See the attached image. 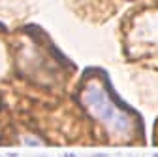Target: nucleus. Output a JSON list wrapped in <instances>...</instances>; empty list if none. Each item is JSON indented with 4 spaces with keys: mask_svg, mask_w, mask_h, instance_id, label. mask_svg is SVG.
Masks as SVG:
<instances>
[{
    "mask_svg": "<svg viewBox=\"0 0 158 157\" xmlns=\"http://www.w3.org/2000/svg\"><path fill=\"white\" fill-rule=\"evenodd\" d=\"M81 104L98 123L104 125V129L109 131L111 136H126L132 132V114L111 96L107 82L89 80L81 93Z\"/></svg>",
    "mask_w": 158,
    "mask_h": 157,
    "instance_id": "f257e3e1",
    "label": "nucleus"
},
{
    "mask_svg": "<svg viewBox=\"0 0 158 157\" xmlns=\"http://www.w3.org/2000/svg\"><path fill=\"white\" fill-rule=\"evenodd\" d=\"M92 157H107V155H104V153H96V155H92Z\"/></svg>",
    "mask_w": 158,
    "mask_h": 157,
    "instance_id": "f03ea898",
    "label": "nucleus"
},
{
    "mask_svg": "<svg viewBox=\"0 0 158 157\" xmlns=\"http://www.w3.org/2000/svg\"><path fill=\"white\" fill-rule=\"evenodd\" d=\"M64 157H75V153H66Z\"/></svg>",
    "mask_w": 158,
    "mask_h": 157,
    "instance_id": "7ed1b4c3",
    "label": "nucleus"
},
{
    "mask_svg": "<svg viewBox=\"0 0 158 157\" xmlns=\"http://www.w3.org/2000/svg\"><path fill=\"white\" fill-rule=\"evenodd\" d=\"M152 157H158V153H154V155H152Z\"/></svg>",
    "mask_w": 158,
    "mask_h": 157,
    "instance_id": "20e7f679",
    "label": "nucleus"
}]
</instances>
